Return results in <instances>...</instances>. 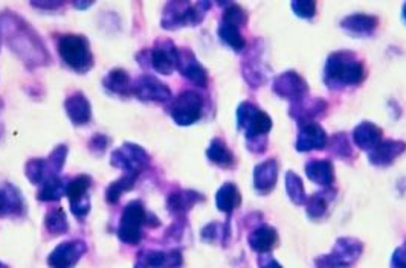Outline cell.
<instances>
[{"label":"cell","instance_id":"cell-1","mask_svg":"<svg viewBox=\"0 0 406 268\" xmlns=\"http://www.w3.org/2000/svg\"><path fill=\"white\" fill-rule=\"evenodd\" d=\"M150 213H147L145 207L142 206L141 202H132L126 206V209L123 212V217L119 221L118 227V237L126 244H137L142 239V226H159V224L153 223Z\"/></svg>","mask_w":406,"mask_h":268},{"label":"cell","instance_id":"cell-2","mask_svg":"<svg viewBox=\"0 0 406 268\" xmlns=\"http://www.w3.org/2000/svg\"><path fill=\"white\" fill-rule=\"evenodd\" d=\"M58 54L75 72H88L93 64L89 43L81 36H63L58 40Z\"/></svg>","mask_w":406,"mask_h":268},{"label":"cell","instance_id":"cell-3","mask_svg":"<svg viewBox=\"0 0 406 268\" xmlns=\"http://www.w3.org/2000/svg\"><path fill=\"white\" fill-rule=\"evenodd\" d=\"M67 154V148L65 145L58 146L54 153L49 155L48 160H39L34 159L28 162L27 165V176L32 181L34 185H41L46 180L57 177V172L62 169L65 159Z\"/></svg>","mask_w":406,"mask_h":268},{"label":"cell","instance_id":"cell-4","mask_svg":"<svg viewBox=\"0 0 406 268\" xmlns=\"http://www.w3.org/2000/svg\"><path fill=\"white\" fill-rule=\"evenodd\" d=\"M111 165L124 169L127 174L137 176L140 172L149 165L150 157L141 146L126 143L119 150L111 153Z\"/></svg>","mask_w":406,"mask_h":268},{"label":"cell","instance_id":"cell-5","mask_svg":"<svg viewBox=\"0 0 406 268\" xmlns=\"http://www.w3.org/2000/svg\"><path fill=\"white\" fill-rule=\"evenodd\" d=\"M84 253L86 244L83 241H65L53 250L48 264L50 268H74Z\"/></svg>","mask_w":406,"mask_h":268},{"label":"cell","instance_id":"cell-6","mask_svg":"<svg viewBox=\"0 0 406 268\" xmlns=\"http://www.w3.org/2000/svg\"><path fill=\"white\" fill-rule=\"evenodd\" d=\"M92 185V178L89 176H79L67 183L66 195L71 202V209L76 217H84L90 209V202L88 191Z\"/></svg>","mask_w":406,"mask_h":268},{"label":"cell","instance_id":"cell-7","mask_svg":"<svg viewBox=\"0 0 406 268\" xmlns=\"http://www.w3.org/2000/svg\"><path fill=\"white\" fill-rule=\"evenodd\" d=\"M201 107L202 101L193 92H185L182 94H179L176 101L172 102L171 107V116L175 118V120L180 125H188L193 124L194 120L201 116Z\"/></svg>","mask_w":406,"mask_h":268},{"label":"cell","instance_id":"cell-8","mask_svg":"<svg viewBox=\"0 0 406 268\" xmlns=\"http://www.w3.org/2000/svg\"><path fill=\"white\" fill-rule=\"evenodd\" d=\"M133 93L142 101L165 102L171 98V92L165 84L151 75H144L133 85Z\"/></svg>","mask_w":406,"mask_h":268},{"label":"cell","instance_id":"cell-9","mask_svg":"<svg viewBox=\"0 0 406 268\" xmlns=\"http://www.w3.org/2000/svg\"><path fill=\"white\" fill-rule=\"evenodd\" d=\"M179 63V52L171 43H162L151 50V66L162 75H170Z\"/></svg>","mask_w":406,"mask_h":268},{"label":"cell","instance_id":"cell-10","mask_svg":"<svg viewBox=\"0 0 406 268\" xmlns=\"http://www.w3.org/2000/svg\"><path fill=\"white\" fill-rule=\"evenodd\" d=\"M182 264L179 252H145L140 256L135 268H177Z\"/></svg>","mask_w":406,"mask_h":268},{"label":"cell","instance_id":"cell-11","mask_svg":"<svg viewBox=\"0 0 406 268\" xmlns=\"http://www.w3.org/2000/svg\"><path fill=\"white\" fill-rule=\"evenodd\" d=\"M65 108L69 119H71L72 124L75 125H86L90 120V104L83 93H75L72 97H69L65 102Z\"/></svg>","mask_w":406,"mask_h":268},{"label":"cell","instance_id":"cell-12","mask_svg":"<svg viewBox=\"0 0 406 268\" xmlns=\"http://www.w3.org/2000/svg\"><path fill=\"white\" fill-rule=\"evenodd\" d=\"M102 84H104V87L109 92L121 94V97H128V94L133 93V84L130 81V78H128V75L124 71H121V69L111 71L104 78Z\"/></svg>","mask_w":406,"mask_h":268},{"label":"cell","instance_id":"cell-13","mask_svg":"<svg viewBox=\"0 0 406 268\" xmlns=\"http://www.w3.org/2000/svg\"><path fill=\"white\" fill-rule=\"evenodd\" d=\"M65 178L62 177H53L46 180L45 183H41V188L39 191V200L41 202H57L66 194L67 183H65Z\"/></svg>","mask_w":406,"mask_h":268},{"label":"cell","instance_id":"cell-14","mask_svg":"<svg viewBox=\"0 0 406 268\" xmlns=\"http://www.w3.org/2000/svg\"><path fill=\"white\" fill-rule=\"evenodd\" d=\"M22 200L17 189L5 186L0 189V215H14L22 212Z\"/></svg>","mask_w":406,"mask_h":268},{"label":"cell","instance_id":"cell-15","mask_svg":"<svg viewBox=\"0 0 406 268\" xmlns=\"http://www.w3.org/2000/svg\"><path fill=\"white\" fill-rule=\"evenodd\" d=\"M135 180H136V176L126 174L124 177H121L119 180L114 181V183L107 188V192H106L107 202L115 204L121 198V195L127 191H130V189L135 186Z\"/></svg>","mask_w":406,"mask_h":268},{"label":"cell","instance_id":"cell-16","mask_svg":"<svg viewBox=\"0 0 406 268\" xmlns=\"http://www.w3.org/2000/svg\"><path fill=\"white\" fill-rule=\"evenodd\" d=\"M240 203V195L237 189L231 185L223 186L217 194V206L223 212H231Z\"/></svg>","mask_w":406,"mask_h":268},{"label":"cell","instance_id":"cell-17","mask_svg":"<svg viewBox=\"0 0 406 268\" xmlns=\"http://www.w3.org/2000/svg\"><path fill=\"white\" fill-rule=\"evenodd\" d=\"M46 229L53 233V235H60V233H66L69 229V224L66 220V215L63 209H54L46 215Z\"/></svg>","mask_w":406,"mask_h":268},{"label":"cell","instance_id":"cell-18","mask_svg":"<svg viewBox=\"0 0 406 268\" xmlns=\"http://www.w3.org/2000/svg\"><path fill=\"white\" fill-rule=\"evenodd\" d=\"M180 64V72H182L187 78H189L193 83L197 84H205V72L202 71V67L197 63H194V59H189V62H184L182 58L179 57V63Z\"/></svg>","mask_w":406,"mask_h":268},{"label":"cell","instance_id":"cell-19","mask_svg":"<svg viewBox=\"0 0 406 268\" xmlns=\"http://www.w3.org/2000/svg\"><path fill=\"white\" fill-rule=\"evenodd\" d=\"M275 232L271 229H260L255 235L250 239V243H252V247L255 250H260V252H264V250H269L273 243H275Z\"/></svg>","mask_w":406,"mask_h":268},{"label":"cell","instance_id":"cell-20","mask_svg":"<svg viewBox=\"0 0 406 268\" xmlns=\"http://www.w3.org/2000/svg\"><path fill=\"white\" fill-rule=\"evenodd\" d=\"M196 202V194H172L168 198V209L172 212L182 213L184 211L189 209V206Z\"/></svg>","mask_w":406,"mask_h":268},{"label":"cell","instance_id":"cell-21","mask_svg":"<svg viewBox=\"0 0 406 268\" xmlns=\"http://www.w3.org/2000/svg\"><path fill=\"white\" fill-rule=\"evenodd\" d=\"M208 155H210L212 162L220 163V165H228V163L231 162L229 153L224 150V146L220 142H217V141L212 142L211 148L208 151Z\"/></svg>","mask_w":406,"mask_h":268},{"label":"cell","instance_id":"cell-22","mask_svg":"<svg viewBox=\"0 0 406 268\" xmlns=\"http://www.w3.org/2000/svg\"><path fill=\"white\" fill-rule=\"evenodd\" d=\"M109 143V139L106 136H102V134H97V136H93L92 137V141L89 143L90 146V150L95 151L97 154H102L106 151V146Z\"/></svg>","mask_w":406,"mask_h":268},{"label":"cell","instance_id":"cell-23","mask_svg":"<svg viewBox=\"0 0 406 268\" xmlns=\"http://www.w3.org/2000/svg\"><path fill=\"white\" fill-rule=\"evenodd\" d=\"M264 268H281V267H280V265H276V264H275V262L272 261V262H269V264H267V265H266Z\"/></svg>","mask_w":406,"mask_h":268},{"label":"cell","instance_id":"cell-24","mask_svg":"<svg viewBox=\"0 0 406 268\" xmlns=\"http://www.w3.org/2000/svg\"><path fill=\"white\" fill-rule=\"evenodd\" d=\"M90 3H75V6H80V8H86V6H89Z\"/></svg>","mask_w":406,"mask_h":268},{"label":"cell","instance_id":"cell-25","mask_svg":"<svg viewBox=\"0 0 406 268\" xmlns=\"http://www.w3.org/2000/svg\"><path fill=\"white\" fill-rule=\"evenodd\" d=\"M0 268H6V265H4L2 262H0Z\"/></svg>","mask_w":406,"mask_h":268}]
</instances>
